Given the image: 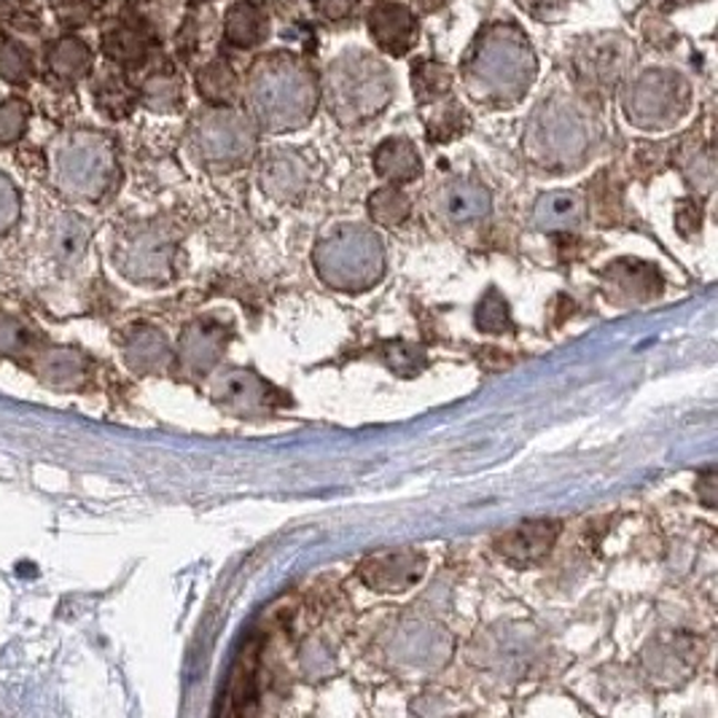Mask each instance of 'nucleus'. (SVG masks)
<instances>
[{
  "instance_id": "f257e3e1",
  "label": "nucleus",
  "mask_w": 718,
  "mask_h": 718,
  "mask_svg": "<svg viewBox=\"0 0 718 718\" xmlns=\"http://www.w3.org/2000/svg\"><path fill=\"white\" fill-rule=\"evenodd\" d=\"M248 100L267 127L291 130L312 116L318 86L305 62L291 54H273L250 75Z\"/></svg>"
},
{
  "instance_id": "f03ea898",
  "label": "nucleus",
  "mask_w": 718,
  "mask_h": 718,
  "mask_svg": "<svg viewBox=\"0 0 718 718\" xmlns=\"http://www.w3.org/2000/svg\"><path fill=\"white\" fill-rule=\"evenodd\" d=\"M535 75V57L525 35L509 24L488 30L471 60V79L488 94L512 100L531 86Z\"/></svg>"
},
{
  "instance_id": "7ed1b4c3",
  "label": "nucleus",
  "mask_w": 718,
  "mask_h": 718,
  "mask_svg": "<svg viewBox=\"0 0 718 718\" xmlns=\"http://www.w3.org/2000/svg\"><path fill=\"white\" fill-rule=\"evenodd\" d=\"M116 160L98 132H73L54 151V184L71 199H100L109 192Z\"/></svg>"
},
{
  "instance_id": "20e7f679",
  "label": "nucleus",
  "mask_w": 718,
  "mask_h": 718,
  "mask_svg": "<svg viewBox=\"0 0 718 718\" xmlns=\"http://www.w3.org/2000/svg\"><path fill=\"white\" fill-rule=\"evenodd\" d=\"M329 98L342 119L369 116L388 103L390 75L367 54H345L329 73Z\"/></svg>"
},
{
  "instance_id": "39448f33",
  "label": "nucleus",
  "mask_w": 718,
  "mask_h": 718,
  "mask_svg": "<svg viewBox=\"0 0 718 718\" xmlns=\"http://www.w3.org/2000/svg\"><path fill=\"white\" fill-rule=\"evenodd\" d=\"M686 84L676 73H646L629 94V119L640 124H659L684 111Z\"/></svg>"
},
{
  "instance_id": "423d86ee",
  "label": "nucleus",
  "mask_w": 718,
  "mask_h": 718,
  "mask_svg": "<svg viewBox=\"0 0 718 718\" xmlns=\"http://www.w3.org/2000/svg\"><path fill=\"white\" fill-rule=\"evenodd\" d=\"M423 565L418 552H382L361 565V578L371 589L404 592L423 576Z\"/></svg>"
},
{
  "instance_id": "0eeeda50",
  "label": "nucleus",
  "mask_w": 718,
  "mask_h": 718,
  "mask_svg": "<svg viewBox=\"0 0 718 718\" xmlns=\"http://www.w3.org/2000/svg\"><path fill=\"white\" fill-rule=\"evenodd\" d=\"M199 148L207 160H237L250 151L248 124L239 122L235 113H213L197 130Z\"/></svg>"
},
{
  "instance_id": "6e6552de",
  "label": "nucleus",
  "mask_w": 718,
  "mask_h": 718,
  "mask_svg": "<svg viewBox=\"0 0 718 718\" xmlns=\"http://www.w3.org/2000/svg\"><path fill=\"white\" fill-rule=\"evenodd\" d=\"M369 30L375 35V41L380 43L386 52L404 54L412 47L414 38V17L409 14L404 6L386 3L377 6L369 17Z\"/></svg>"
},
{
  "instance_id": "1a4fd4ad",
  "label": "nucleus",
  "mask_w": 718,
  "mask_h": 718,
  "mask_svg": "<svg viewBox=\"0 0 718 718\" xmlns=\"http://www.w3.org/2000/svg\"><path fill=\"white\" fill-rule=\"evenodd\" d=\"M557 533V522H522L520 527L503 535L501 552L506 557L520 560V563H531V560L544 557L552 550Z\"/></svg>"
},
{
  "instance_id": "9d476101",
  "label": "nucleus",
  "mask_w": 718,
  "mask_h": 718,
  "mask_svg": "<svg viewBox=\"0 0 718 718\" xmlns=\"http://www.w3.org/2000/svg\"><path fill=\"white\" fill-rule=\"evenodd\" d=\"M541 137L552 154H571L582 146L584 127L576 113L565 105H550V111L541 113Z\"/></svg>"
},
{
  "instance_id": "9b49d317",
  "label": "nucleus",
  "mask_w": 718,
  "mask_h": 718,
  "mask_svg": "<svg viewBox=\"0 0 718 718\" xmlns=\"http://www.w3.org/2000/svg\"><path fill=\"white\" fill-rule=\"evenodd\" d=\"M86 358L75 350H65V348H54L47 350L38 361V375L47 386L52 388H79L81 382L86 380Z\"/></svg>"
},
{
  "instance_id": "f8f14e48",
  "label": "nucleus",
  "mask_w": 718,
  "mask_h": 718,
  "mask_svg": "<svg viewBox=\"0 0 718 718\" xmlns=\"http://www.w3.org/2000/svg\"><path fill=\"white\" fill-rule=\"evenodd\" d=\"M47 65L57 79L79 81L90 73L92 52L81 38H73V35L60 38V41H54L52 47H49Z\"/></svg>"
},
{
  "instance_id": "ddd939ff",
  "label": "nucleus",
  "mask_w": 718,
  "mask_h": 718,
  "mask_svg": "<svg viewBox=\"0 0 718 718\" xmlns=\"http://www.w3.org/2000/svg\"><path fill=\"white\" fill-rule=\"evenodd\" d=\"M86 243H90V229H86L84 222L73 213H65L60 216L52 226V237H49V245H52V254L60 258L62 264H73L84 256Z\"/></svg>"
},
{
  "instance_id": "4468645a",
  "label": "nucleus",
  "mask_w": 718,
  "mask_h": 718,
  "mask_svg": "<svg viewBox=\"0 0 718 718\" xmlns=\"http://www.w3.org/2000/svg\"><path fill=\"white\" fill-rule=\"evenodd\" d=\"M267 19L254 3H237L226 17V38L235 47H258L267 38Z\"/></svg>"
},
{
  "instance_id": "2eb2a0df",
  "label": "nucleus",
  "mask_w": 718,
  "mask_h": 718,
  "mask_svg": "<svg viewBox=\"0 0 718 718\" xmlns=\"http://www.w3.org/2000/svg\"><path fill=\"white\" fill-rule=\"evenodd\" d=\"M375 165L380 175L396 181H409L412 175L420 173V156L414 154L412 143L407 141H388L382 143L375 156Z\"/></svg>"
},
{
  "instance_id": "dca6fc26",
  "label": "nucleus",
  "mask_w": 718,
  "mask_h": 718,
  "mask_svg": "<svg viewBox=\"0 0 718 718\" xmlns=\"http://www.w3.org/2000/svg\"><path fill=\"white\" fill-rule=\"evenodd\" d=\"M103 49L113 62L130 65V62H141L146 57V38L137 33L135 28L116 24V28L103 33Z\"/></svg>"
},
{
  "instance_id": "f3484780",
  "label": "nucleus",
  "mask_w": 718,
  "mask_h": 718,
  "mask_svg": "<svg viewBox=\"0 0 718 718\" xmlns=\"http://www.w3.org/2000/svg\"><path fill=\"white\" fill-rule=\"evenodd\" d=\"M94 103L109 116L122 119L132 111V90L127 86V81L119 79V75H103L98 81V86H94Z\"/></svg>"
},
{
  "instance_id": "a211bd4d",
  "label": "nucleus",
  "mask_w": 718,
  "mask_h": 718,
  "mask_svg": "<svg viewBox=\"0 0 718 718\" xmlns=\"http://www.w3.org/2000/svg\"><path fill=\"white\" fill-rule=\"evenodd\" d=\"M33 75V57L22 43H0V79L9 84H28Z\"/></svg>"
},
{
  "instance_id": "6ab92c4d",
  "label": "nucleus",
  "mask_w": 718,
  "mask_h": 718,
  "mask_svg": "<svg viewBox=\"0 0 718 718\" xmlns=\"http://www.w3.org/2000/svg\"><path fill=\"white\" fill-rule=\"evenodd\" d=\"M35 348V331H30L14 315L0 312V356H22Z\"/></svg>"
},
{
  "instance_id": "aec40b11",
  "label": "nucleus",
  "mask_w": 718,
  "mask_h": 718,
  "mask_svg": "<svg viewBox=\"0 0 718 718\" xmlns=\"http://www.w3.org/2000/svg\"><path fill=\"white\" fill-rule=\"evenodd\" d=\"M447 207L455 218H474L488 211V194L479 186L455 184L447 192Z\"/></svg>"
},
{
  "instance_id": "412c9836",
  "label": "nucleus",
  "mask_w": 718,
  "mask_h": 718,
  "mask_svg": "<svg viewBox=\"0 0 718 718\" xmlns=\"http://www.w3.org/2000/svg\"><path fill=\"white\" fill-rule=\"evenodd\" d=\"M165 342H162L160 334L154 331H141L132 345L127 348V358L135 369H154L165 361Z\"/></svg>"
},
{
  "instance_id": "4be33fe9",
  "label": "nucleus",
  "mask_w": 718,
  "mask_h": 718,
  "mask_svg": "<svg viewBox=\"0 0 718 718\" xmlns=\"http://www.w3.org/2000/svg\"><path fill=\"white\" fill-rule=\"evenodd\" d=\"M30 122V109L22 100L11 98L0 103V146H11L24 135Z\"/></svg>"
},
{
  "instance_id": "5701e85b",
  "label": "nucleus",
  "mask_w": 718,
  "mask_h": 718,
  "mask_svg": "<svg viewBox=\"0 0 718 718\" xmlns=\"http://www.w3.org/2000/svg\"><path fill=\"white\" fill-rule=\"evenodd\" d=\"M235 90V75H232L229 68H224L222 62H213L211 68H205L199 73V92L205 94L207 100H226Z\"/></svg>"
},
{
  "instance_id": "b1692460",
  "label": "nucleus",
  "mask_w": 718,
  "mask_h": 718,
  "mask_svg": "<svg viewBox=\"0 0 718 718\" xmlns=\"http://www.w3.org/2000/svg\"><path fill=\"white\" fill-rule=\"evenodd\" d=\"M22 216V197H19V188L14 181L6 173H0V235L9 232L11 226L19 222Z\"/></svg>"
},
{
  "instance_id": "393cba45",
  "label": "nucleus",
  "mask_w": 718,
  "mask_h": 718,
  "mask_svg": "<svg viewBox=\"0 0 718 718\" xmlns=\"http://www.w3.org/2000/svg\"><path fill=\"white\" fill-rule=\"evenodd\" d=\"M146 103L156 111H167L178 103V81L170 75H154L146 84Z\"/></svg>"
},
{
  "instance_id": "a878e982",
  "label": "nucleus",
  "mask_w": 718,
  "mask_h": 718,
  "mask_svg": "<svg viewBox=\"0 0 718 718\" xmlns=\"http://www.w3.org/2000/svg\"><path fill=\"white\" fill-rule=\"evenodd\" d=\"M98 0H52V9L62 24H86Z\"/></svg>"
},
{
  "instance_id": "bb28decb",
  "label": "nucleus",
  "mask_w": 718,
  "mask_h": 718,
  "mask_svg": "<svg viewBox=\"0 0 718 718\" xmlns=\"http://www.w3.org/2000/svg\"><path fill=\"white\" fill-rule=\"evenodd\" d=\"M450 86V75H447L444 68L433 65V62H425L420 68V73H414V90L420 94H439Z\"/></svg>"
},
{
  "instance_id": "cd10ccee",
  "label": "nucleus",
  "mask_w": 718,
  "mask_h": 718,
  "mask_svg": "<svg viewBox=\"0 0 718 718\" xmlns=\"http://www.w3.org/2000/svg\"><path fill=\"white\" fill-rule=\"evenodd\" d=\"M506 324H509V310H506V301H503L501 296L495 294L493 310L488 307V301H482V305H479V326H484V329H490V331H501Z\"/></svg>"
},
{
  "instance_id": "c85d7f7f",
  "label": "nucleus",
  "mask_w": 718,
  "mask_h": 718,
  "mask_svg": "<svg viewBox=\"0 0 718 718\" xmlns=\"http://www.w3.org/2000/svg\"><path fill=\"white\" fill-rule=\"evenodd\" d=\"M318 9L324 17L342 19L350 11V0H318Z\"/></svg>"
}]
</instances>
